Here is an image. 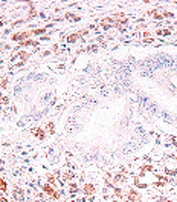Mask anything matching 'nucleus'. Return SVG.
Instances as JSON below:
<instances>
[{"instance_id": "obj_10", "label": "nucleus", "mask_w": 177, "mask_h": 202, "mask_svg": "<svg viewBox=\"0 0 177 202\" xmlns=\"http://www.w3.org/2000/svg\"><path fill=\"white\" fill-rule=\"evenodd\" d=\"M46 129H47L49 133H55V124H54V122H47Z\"/></svg>"}, {"instance_id": "obj_7", "label": "nucleus", "mask_w": 177, "mask_h": 202, "mask_svg": "<svg viewBox=\"0 0 177 202\" xmlns=\"http://www.w3.org/2000/svg\"><path fill=\"white\" fill-rule=\"evenodd\" d=\"M20 44H21V46H37V44H38V41H37V40H31V38H28V40L21 41Z\"/></svg>"}, {"instance_id": "obj_2", "label": "nucleus", "mask_w": 177, "mask_h": 202, "mask_svg": "<svg viewBox=\"0 0 177 202\" xmlns=\"http://www.w3.org/2000/svg\"><path fill=\"white\" fill-rule=\"evenodd\" d=\"M43 190H44V193H46V194L52 196L54 199H60V193L55 190V187H52L50 184H44V185H43Z\"/></svg>"}, {"instance_id": "obj_13", "label": "nucleus", "mask_w": 177, "mask_h": 202, "mask_svg": "<svg viewBox=\"0 0 177 202\" xmlns=\"http://www.w3.org/2000/svg\"><path fill=\"white\" fill-rule=\"evenodd\" d=\"M156 34H157V35H169L171 31H169V29H157Z\"/></svg>"}, {"instance_id": "obj_1", "label": "nucleus", "mask_w": 177, "mask_h": 202, "mask_svg": "<svg viewBox=\"0 0 177 202\" xmlns=\"http://www.w3.org/2000/svg\"><path fill=\"white\" fill-rule=\"evenodd\" d=\"M32 35V32L31 31H23V32H17V34H12L11 35V40L12 41H24V40H28L29 37Z\"/></svg>"}, {"instance_id": "obj_9", "label": "nucleus", "mask_w": 177, "mask_h": 202, "mask_svg": "<svg viewBox=\"0 0 177 202\" xmlns=\"http://www.w3.org/2000/svg\"><path fill=\"white\" fill-rule=\"evenodd\" d=\"M18 57H20L21 60H28V58H29V52H28V50H20V52H18Z\"/></svg>"}, {"instance_id": "obj_6", "label": "nucleus", "mask_w": 177, "mask_h": 202, "mask_svg": "<svg viewBox=\"0 0 177 202\" xmlns=\"http://www.w3.org/2000/svg\"><path fill=\"white\" fill-rule=\"evenodd\" d=\"M148 15L154 17L156 20H160V18H163V12H159V11H150V12H148Z\"/></svg>"}, {"instance_id": "obj_4", "label": "nucleus", "mask_w": 177, "mask_h": 202, "mask_svg": "<svg viewBox=\"0 0 177 202\" xmlns=\"http://www.w3.org/2000/svg\"><path fill=\"white\" fill-rule=\"evenodd\" d=\"M83 191H84L86 194H93V193H95V187H93V184H86V185L83 187Z\"/></svg>"}, {"instance_id": "obj_17", "label": "nucleus", "mask_w": 177, "mask_h": 202, "mask_svg": "<svg viewBox=\"0 0 177 202\" xmlns=\"http://www.w3.org/2000/svg\"><path fill=\"white\" fill-rule=\"evenodd\" d=\"M66 17H67L69 20H80V17L75 15V14H66Z\"/></svg>"}, {"instance_id": "obj_15", "label": "nucleus", "mask_w": 177, "mask_h": 202, "mask_svg": "<svg viewBox=\"0 0 177 202\" xmlns=\"http://www.w3.org/2000/svg\"><path fill=\"white\" fill-rule=\"evenodd\" d=\"M47 181H49V184L52 185V187H55V178H54V174H47Z\"/></svg>"}, {"instance_id": "obj_16", "label": "nucleus", "mask_w": 177, "mask_h": 202, "mask_svg": "<svg viewBox=\"0 0 177 202\" xmlns=\"http://www.w3.org/2000/svg\"><path fill=\"white\" fill-rule=\"evenodd\" d=\"M69 190H70V193L78 191V185H77V184H70V185H69Z\"/></svg>"}, {"instance_id": "obj_3", "label": "nucleus", "mask_w": 177, "mask_h": 202, "mask_svg": "<svg viewBox=\"0 0 177 202\" xmlns=\"http://www.w3.org/2000/svg\"><path fill=\"white\" fill-rule=\"evenodd\" d=\"M125 197H127L130 202H137V200H141V194H139L136 190H128V191H127V196H125Z\"/></svg>"}, {"instance_id": "obj_11", "label": "nucleus", "mask_w": 177, "mask_h": 202, "mask_svg": "<svg viewBox=\"0 0 177 202\" xmlns=\"http://www.w3.org/2000/svg\"><path fill=\"white\" fill-rule=\"evenodd\" d=\"M115 194L119 197H125L127 196V191H122V188H115Z\"/></svg>"}, {"instance_id": "obj_19", "label": "nucleus", "mask_w": 177, "mask_h": 202, "mask_svg": "<svg viewBox=\"0 0 177 202\" xmlns=\"http://www.w3.org/2000/svg\"><path fill=\"white\" fill-rule=\"evenodd\" d=\"M0 103H2V104H8V98L3 96V93H0Z\"/></svg>"}, {"instance_id": "obj_18", "label": "nucleus", "mask_w": 177, "mask_h": 202, "mask_svg": "<svg viewBox=\"0 0 177 202\" xmlns=\"http://www.w3.org/2000/svg\"><path fill=\"white\" fill-rule=\"evenodd\" d=\"M6 84H8L6 78H3V77H0V87H6Z\"/></svg>"}, {"instance_id": "obj_5", "label": "nucleus", "mask_w": 177, "mask_h": 202, "mask_svg": "<svg viewBox=\"0 0 177 202\" xmlns=\"http://www.w3.org/2000/svg\"><path fill=\"white\" fill-rule=\"evenodd\" d=\"M34 135H35L38 139H44V136H46V133H44L43 129H34Z\"/></svg>"}, {"instance_id": "obj_20", "label": "nucleus", "mask_w": 177, "mask_h": 202, "mask_svg": "<svg viewBox=\"0 0 177 202\" xmlns=\"http://www.w3.org/2000/svg\"><path fill=\"white\" fill-rule=\"evenodd\" d=\"M113 181H115V182H121V181H124V176H122V174H118Z\"/></svg>"}, {"instance_id": "obj_12", "label": "nucleus", "mask_w": 177, "mask_h": 202, "mask_svg": "<svg viewBox=\"0 0 177 202\" xmlns=\"http://www.w3.org/2000/svg\"><path fill=\"white\" fill-rule=\"evenodd\" d=\"M31 32H32V35H41V34H44V32H46V28H40V29H32Z\"/></svg>"}, {"instance_id": "obj_23", "label": "nucleus", "mask_w": 177, "mask_h": 202, "mask_svg": "<svg viewBox=\"0 0 177 202\" xmlns=\"http://www.w3.org/2000/svg\"><path fill=\"white\" fill-rule=\"evenodd\" d=\"M0 26H3V21H0Z\"/></svg>"}, {"instance_id": "obj_8", "label": "nucleus", "mask_w": 177, "mask_h": 202, "mask_svg": "<svg viewBox=\"0 0 177 202\" xmlns=\"http://www.w3.org/2000/svg\"><path fill=\"white\" fill-rule=\"evenodd\" d=\"M78 38H80V34H72V35L67 37V43H75Z\"/></svg>"}, {"instance_id": "obj_21", "label": "nucleus", "mask_w": 177, "mask_h": 202, "mask_svg": "<svg viewBox=\"0 0 177 202\" xmlns=\"http://www.w3.org/2000/svg\"><path fill=\"white\" fill-rule=\"evenodd\" d=\"M174 14H171V12H163V17H172Z\"/></svg>"}, {"instance_id": "obj_14", "label": "nucleus", "mask_w": 177, "mask_h": 202, "mask_svg": "<svg viewBox=\"0 0 177 202\" xmlns=\"http://www.w3.org/2000/svg\"><path fill=\"white\" fill-rule=\"evenodd\" d=\"M0 191H2V193L6 191V182H5L2 178H0Z\"/></svg>"}, {"instance_id": "obj_22", "label": "nucleus", "mask_w": 177, "mask_h": 202, "mask_svg": "<svg viewBox=\"0 0 177 202\" xmlns=\"http://www.w3.org/2000/svg\"><path fill=\"white\" fill-rule=\"evenodd\" d=\"M144 37H145V38H148V37H150V32H148V31H145V32H144Z\"/></svg>"}]
</instances>
